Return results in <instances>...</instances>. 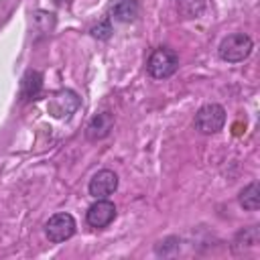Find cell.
Segmentation results:
<instances>
[{"mask_svg":"<svg viewBox=\"0 0 260 260\" xmlns=\"http://www.w3.org/2000/svg\"><path fill=\"white\" fill-rule=\"evenodd\" d=\"M252 47L254 43L246 32H234L219 43V57L228 63H240L252 53Z\"/></svg>","mask_w":260,"mask_h":260,"instance_id":"cell-2","label":"cell"},{"mask_svg":"<svg viewBox=\"0 0 260 260\" xmlns=\"http://www.w3.org/2000/svg\"><path fill=\"white\" fill-rule=\"evenodd\" d=\"M195 128L201 134H215L223 128L225 124V110L219 104H205L197 110L195 120H193Z\"/></svg>","mask_w":260,"mask_h":260,"instance_id":"cell-3","label":"cell"},{"mask_svg":"<svg viewBox=\"0 0 260 260\" xmlns=\"http://www.w3.org/2000/svg\"><path fill=\"white\" fill-rule=\"evenodd\" d=\"M116 217V205L112 201H108L106 197L104 199H98L93 205H89L87 213H85V219L91 228L95 230H102L106 225H110Z\"/></svg>","mask_w":260,"mask_h":260,"instance_id":"cell-7","label":"cell"},{"mask_svg":"<svg viewBox=\"0 0 260 260\" xmlns=\"http://www.w3.org/2000/svg\"><path fill=\"white\" fill-rule=\"evenodd\" d=\"M47 108H49V114L55 118H69L79 108V98L71 89H61L51 95Z\"/></svg>","mask_w":260,"mask_h":260,"instance_id":"cell-5","label":"cell"},{"mask_svg":"<svg viewBox=\"0 0 260 260\" xmlns=\"http://www.w3.org/2000/svg\"><path fill=\"white\" fill-rule=\"evenodd\" d=\"M41 87H43V77H41V73H39V71H28V73L24 75V79H22V91H20L22 100H35V98L39 95Z\"/></svg>","mask_w":260,"mask_h":260,"instance_id":"cell-11","label":"cell"},{"mask_svg":"<svg viewBox=\"0 0 260 260\" xmlns=\"http://www.w3.org/2000/svg\"><path fill=\"white\" fill-rule=\"evenodd\" d=\"M112 126H114V118H112V114H110V112H100V114L93 116L91 122L87 124L85 134H87L89 140H100V138H104V136L110 134Z\"/></svg>","mask_w":260,"mask_h":260,"instance_id":"cell-8","label":"cell"},{"mask_svg":"<svg viewBox=\"0 0 260 260\" xmlns=\"http://www.w3.org/2000/svg\"><path fill=\"white\" fill-rule=\"evenodd\" d=\"M89 195L95 197V199H104L108 195H112L116 189H118V175L110 169H102L98 171L91 179H89Z\"/></svg>","mask_w":260,"mask_h":260,"instance_id":"cell-6","label":"cell"},{"mask_svg":"<svg viewBox=\"0 0 260 260\" xmlns=\"http://www.w3.org/2000/svg\"><path fill=\"white\" fill-rule=\"evenodd\" d=\"M179 69V55L169 49V47H158L150 53L148 61H146V71L154 77V79H165L171 77L175 71Z\"/></svg>","mask_w":260,"mask_h":260,"instance_id":"cell-1","label":"cell"},{"mask_svg":"<svg viewBox=\"0 0 260 260\" xmlns=\"http://www.w3.org/2000/svg\"><path fill=\"white\" fill-rule=\"evenodd\" d=\"M45 234H47L49 242H53V244L69 240L75 234V219H73V215L71 213H55L45 223Z\"/></svg>","mask_w":260,"mask_h":260,"instance_id":"cell-4","label":"cell"},{"mask_svg":"<svg viewBox=\"0 0 260 260\" xmlns=\"http://www.w3.org/2000/svg\"><path fill=\"white\" fill-rule=\"evenodd\" d=\"M110 10L116 20L128 22L138 14V0H114Z\"/></svg>","mask_w":260,"mask_h":260,"instance_id":"cell-9","label":"cell"},{"mask_svg":"<svg viewBox=\"0 0 260 260\" xmlns=\"http://www.w3.org/2000/svg\"><path fill=\"white\" fill-rule=\"evenodd\" d=\"M240 205L244 209H248V211H256L260 207V185H258V181H252L248 187L242 189Z\"/></svg>","mask_w":260,"mask_h":260,"instance_id":"cell-10","label":"cell"}]
</instances>
